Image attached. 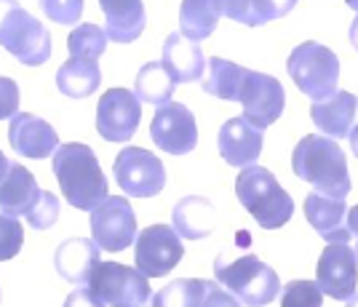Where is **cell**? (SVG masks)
I'll use <instances>...</instances> for the list:
<instances>
[{"label": "cell", "instance_id": "obj_1", "mask_svg": "<svg viewBox=\"0 0 358 307\" xmlns=\"http://www.w3.org/2000/svg\"><path fill=\"white\" fill-rule=\"evenodd\" d=\"M292 171L313 185V192L329 195V198H348L353 187L350 171H348V155L334 139L321 134L302 136L292 152Z\"/></svg>", "mask_w": 358, "mask_h": 307}, {"label": "cell", "instance_id": "obj_2", "mask_svg": "<svg viewBox=\"0 0 358 307\" xmlns=\"http://www.w3.org/2000/svg\"><path fill=\"white\" fill-rule=\"evenodd\" d=\"M54 174L64 201L80 211H94L107 198L105 171L89 145H59V150L54 152Z\"/></svg>", "mask_w": 358, "mask_h": 307}, {"label": "cell", "instance_id": "obj_3", "mask_svg": "<svg viewBox=\"0 0 358 307\" xmlns=\"http://www.w3.org/2000/svg\"><path fill=\"white\" fill-rule=\"evenodd\" d=\"M236 195L241 206L252 214L259 227L265 230H278L294 214V201L292 195L278 185V179L262 166H249L241 169L236 179Z\"/></svg>", "mask_w": 358, "mask_h": 307}, {"label": "cell", "instance_id": "obj_4", "mask_svg": "<svg viewBox=\"0 0 358 307\" xmlns=\"http://www.w3.org/2000/svg\"><path fill=\"white\" fill-rule=\"evenodd\" d=\"M214 276L224 292H230L246 307H265L281 294V280L275 270L262 262L257 254H243L233 262L217 257Z\"/></svg>", "mask_w": 358, "mask_h": 307}, {"label": "cell", "instance_id": "obj_5", "mask_svg": "<svg viewBox=\"0 0 358 307\" xmlns=\"http://www.w3.org/2000/svg\"><path fill=\"white\" fill-rule=\"evenodd\" d=\"M0 45L27 67L45 64L54 51L43 22L27 14L19 0H0Z\"/></svg>", "mask_w": 358, "mask_h": 307}, {"label": "cell", "instance_id": "obj_6", "mask_svg": "<svg viewBox=\"0 0 358 307\" xmlns=\"http://www.w3.org/2000/svg\"><path fill=\"white\" fill-rule=\"evenodd\" d=\"M286 67H289V75L294 78L299 91L313 102L331 99L340 91L337 88V83H340V59L324 43H315V41L299 43L292 51Z\"/></svg>", "mask_w": 358, "mask_h": 307}, {"label": "cell", "instance_id": "obj_7", "mask_svg": "<svg viewBox=\"0 0 358 307\" xmlns=\"http://www.w3.org/2000/svg\"><path fill=\"white\" fill-rule=\"evenodd\" d=\"M89 292L110 307H150V280L129 264L99 262L89 278Z\"/></svg>", "mask_w": 358, "mask_h": 307}, {"label": "cell", "instance_id": "obj_8", "mask_svg": "<svg viewBox=\"0 0 358 307\" xmlns=\"http://www.w3.org/2000/svg\"><path fill=\"white\" fill-rule=\"evenodd\" d=\"M91 241L102 251H123L136 241V214L129 198L107 195L102 204L91 211Z\"/></svg>", "mask_w": 358, "mask_h": 307}, {"label": "cell", "instance_id": "obj_9", "mask_svg": "<svg viewBox=\"0 0 358 307\" xmlns=\"http://www.w3.org/2000/svg\"><path fill=\"white\" fill-rule=\"evenodd\" d=\"M120 190L131 198H152L166 187V169L155 152L142 147H123L113 163Z\"/></svg>", "mask_w": 358, "mask_h": 307}, {"label": "cell", "instance_id": "obj_10", "mask_svg": "<svg viewBox=\"0 0 358 307\" xmlns=\"http://www.w3.org/2000/svg\"><path fill=\"white\" fill-rule=\"evenodd\" d=\"M185 257L182 238L169 224L145 227L134 241V264L145 278H164Z\"/></svg>", "mask_w": 358, "mask_h": 307}, {"label": "cell", "instance_id": "obj_11", "mask_svg": "<svg viewBox=\"0 0 358 307\" xmlns=\"http://www.w3.org/2000/svg\"><path fill=\"white\" fill-rule=\"evenodd\" d=\"M238 102L243 104V117L252 123L254 129L265 131L268 126H273L278 117L284 115L286 94L284 86L278 83V78L249 70L238 94Z\"/></svg>", "mask_w": 358, "mask_h": 307}, {"label": "cell", "instance_id": "obj_12", "mask_svg": "<svg viewBox=\"0 0 358 307\" xmlns=\"http://www.w3.org/2000/svg\"><path fill=\"white\" fill-rule=\"evenodd\" d=\"M142 102L129 88H110L96 104V131L107 142H131L139 129Z\"/></svg>", "mask_w": 358, "mask_h": 307}, {"label": "cell", "instance_id": "obj_13", "mask_svg": "<svg viewBox=\"0 0 358 307\" xmlns=\"http://www.w3.org/2000/svg\"><path fill=\"white\" fill-rule=\"evenodd\" d=\"M152 142L169 155H187L198 145L195 115L182 102H169L155 110L150 123Z\"/></svg>", "mask_w": 358, "mask_h": 307}, {"label": "cell", "instance_id": "obj_14", "mask_svg": "<svg viewBox=\"0 0 358 307\" xmlns=\"http://www.w3.org/2000/svg\"><path fill=\"white\" fill-rule=\"evenodd\" d=\"M315 283L321 294H327L331 299L348 302L350 297H356L358 286V254L348 243L327 246L324 254L318 257L315 267Z\"/></svg>", "mask_w": 358, "mask_h": 307}, {"label": "cell", "instance_id": "obj_15", "mask_svg": "<svg viewBox=\"0 0 358 307\" xmlns=\"http://www.w3.org/2000/svg\"><path fill=\"white\" fill-rule=\"evenodd\" d=\"M8 142L11 150L22 158L43 161L59 150V136L51 129V123L30 113H16L8 123Z\"/></svg>", "mask_w": 358, "mask_h": 307}, {"label": "cell", "instance_id": "obj_16", "mask_svg": "<svg viewBox=\"0 0 358 307\" xmlns=\"http://www.w3.org/2000/svg\"><path fill=\"white\" fill-rule=\"evenodd\" d=\"M217 145H220V155L227 166L249 169V166H257L259 155H262V131L254 129L243 115L230 117L220 129Z\"/></svg>", "mask_w": 358, "mask_h": 307}, {"label": "cell", "instance_id": "obj_17", "mask_svg": "<svg viewBox=\"0 0 358 307\" xmlns=\"http://www.w3.org/2000/svg\"><path fill=\"white\" fill-rule=\"evenodd\" d=\"M305 217H308L315 233L327 241V246H337V243L350 241L348 204L343 198H329V195H321V192H310L305 198Z\"/></svg>", "mask_w": 358, "mask_h": 307}, {"label": "cell", "instance_id": "obj_18", "mask_svg": "<svg viewBox=\"0 0 358 307\" xmlns=\"http://www.w3.org/2000/svg\"><path fill=\"white\" fill-rule=\"evenodd\" d=\"M356 94L337 91L331 99L313 102L310 117H313V123L318 126V131L324 134V136H329V139H348L350 131H353V123H356Z\"/></svg>", "mask_w": 358, "mask_h": 307}, {"label": "cell", "instance_id": "obj_19", "mask_svg": "<svg viewBox=\"0 0 358 307\" xmlns=\"http://www.w3.org/2000/svg\"><path fill=\"white\" fill-rule=\"evenodd\" d=\"M161 64L174 83H193V80H201L206 59H203L201 45L187 41L182 32H174L166 38Z\"/></svg>", "mask_w": 358, "mask_h": 307}, {"label": "cell", "instance_id": "obj_20", "mask_svg": "<svg viewBox=\"0 0 358 307\" xmlns=\"http://www.w3.org/2000/svg\"><path fill=\"white\" fill-rule=\"evenodd\" d=\"M41 198V187L30 174V169H24L22 163H11L8 174L0 182V211L6 217H27L30 208L38 204Z\"/></svg>", "mask_w": 358, "mask_h": 307}, {"label": "cell", "instance_id": "obj_21", "mask_svg": "<svg viewBox=\"0 0 358 307\" xmlns=\"http://www.w3.org/2000/svg\"><path fill=\"white\" fill-rule=\"evenodd\" d=\"M105 11V35L115 43H134L145 32L148 16L142 0H99Z\"/></svg>", "mask_w": 358, "mask_h": 307}, {"label": "cell", "instance_id": "obj_22", "mask_svg": "<svg viewBox=\"0 0 358 307\" xmlns=\"http://www.w3.org/2000/svg\"><path fill=\"white\" fill-rule=\"evenodd\" d=\"M99 246L89 241V238H73V241H64L57 254H54V264H57V273L70 283H89L91 273L96 270L99 259Z\"/></svg>", "mask_w": 358, "mask_h": 307}, {"label": "cell", "instance_id": "obj_23", "mask_svg": "<svg viewBox=\"0 0 358 307\" xmlns=\"http://www.w3.org/2000/svg\"><path fill=\"white\" fill-rule=\"evenodd\" d=\"M174 233L187 241H201L209 238L214 230V206L209 198L201 195H187L174 206Z\"/></svg>", "mask_w": 358, "mask_h": 307}, {"label": "cell", "instance_id": "obj_24", "mask_svg": "<svg viewBox=\"0 0 358 307\" xmlns=\"http://www.w3.org/2000/svg\"><path fill=\"white\" fill-rule=\"evenodd\" d=\"M102 83V73L96 62L86 59H67L57 73V88L70 99H86Z\"/></svg>", "mask_w": 358, "mask_h": 307}, {"label": "cell", "instance_id": "obj_25", "mask_svg": "<svg viewBox=\"0 0 358 307\" xmlns=\"http://www.w3.org/2000/svg\"><path fill=\"white\" fill-rule=\"evenodd\" d=\"M246 75H249V70L236 64V62L222 57H211L209 78L203 80V91L217 97V99H224V102H238V94L243 88Z\"/></svg>", "mask_w": 358, "mask_h": 307}, {"label": "cell", "instance_id": "obj_26", "mask_svg": "<svg viewBox=\"0 0 358 307\" xmlns=\"http://www.w3.org/2000/svg\"><path fill=\"white\" fill-rule=\"evenodd\" d=\"M220 22V11L214 0H182L179 6V29L187 41H206L214 35Z\"/></svg>", "mask_w": 358, "mask_h": 307}, {"label": "cell", "instance_id": "obj_27", "mask_svg": "<svg viewBox=\"0 0 358 307\" xmlns=\"http://www.w3.org/2000/svg\"><path fill=\"white\" fill-rule=\"evenodd\" d=\"M134 94L139 102L164 107L174 94V80L169 78L161 62H148L134 78Z\"/></svg>", "mask_w": 358, "mask_h": 307}, {"label": "cell", "instance_id": "obj_28", "mask_svg": "<svg viewBox=\"0 0 358 307\" xmlns=\"http://www.w3.org/2000/svg\"><path fill=\"white\" fill-rule=\"evenodd\" d=\"M209 292V280L201 278H179L171 280L166 289L152 294L150 307H201Z\"/></svg>", "mask_w": 358, "mask_h": 307}, {"label": "cell", "instance_id": "obj_29", "mask_svg": "<svg viewBox=\"0 0 358 307\" xmlns=\"http://www.w3.org/2000/svg\"><path fill=\"white\" fill-rule=\"evenodd\" d=\"M67 48H70V57L73 59L96 62L107 48L105 29L96 27V24H78V27L67 35Z\"/></svg>", "mask_w": 358, "mask_h": 307}, {"label": "cell", "instance_id": "obj_30", "mask_svg": "<svg viewBox=\"0 0 358 307\" xmlns=\"http://www.w3.org/2000/svg\"><path fill=\"white\" fill-rule=\"evenodd\" d=\"M324 294L315 280H292L281 289V307H321Z\"/></svg>", "mask_w": 358, "mask_h": 307}, {"label": "cell", "instance_id": "obj_31", "mask_svg": "<svg viewBox=\"0 0 358 307\" xmlns=\"http://www.w3.org/2000/svg\"><path fill=\"white\" fill-rule=\"evenodd\" d=\"M22 243H24V227H22V222L14 220V217L0 214V262L14 259L16 254L22 251Z\"/></svg>", "mask_w": 358, "mask_h": 307}, {"label": "cell", "instance_id": "obj_32", "mask_svg": "<svg viewBox=\"0 0 358 307\" xmlns=\"http://www.w3.org/2000/svg\"><path fill=\"white\" fill-rule=\"evenodd\" d=\"M59 220V198L54 195V192H45L41 190V198H38V204L30 208V214H27V222H30L32 230H48V227H54Z\"/></svg>", "mask_w": 358, "mask_h": 307}, {"label": "cell", "instance_id": "obj_33", "mask_svg": "<svg viewBox=\"0 0 358 307\" xmlns=\"http://www.w3.org/2000/svg\"><path fill=\"white\" fill-rule=\"evenodd\" d=\"M41 11L57 24H75L83 16V0H38Z\"/></svg>", "mask_w": 358, "mask_h": 307}, {"label": "cell", "instance_id": "obj_34", "mask_svg": "<svg viewBox=\"0 0 358 307\" xmlns=\"http://www.w3.org/2000/svg\"><path fill=\"white\" fill-rule=\"evenodd\" d=\"M297 6V0H252V22L254 27L268 24L273 19L292 14Z\"/></svg>", "mask_w": 358, "mask_h": 307}, {"label": "cell", "instance_id": "obj_35", "mask_svg": "<svg viewBox=\"0 0 358 307\" xmlns=\"http://www.w3.org/2000/svg\"><path fill=\"white\" fill-rule=\"evenodd\" d=\"M19 113V86L14 78L0 75V120H11Z\"/></svg>", "mask_w": 358, "mask_h": 307}, {"label": "cell", "instance_id": "obj_36", "mask_svg": "<svg viewBox=\"0 0 358 307\" xmlns=\"http://www.w3.org/2000/svg\"><path fill=\"white\" fill-rule=\"evenodd\" d=\"M217 3V11L220 16H227L238 24H246V27H254L252 22V0H214Z\"/></svg>", "mask_w": 358, "mask_h": 307}, {"label": "cell", "instance_id": "obj_37", "mask_svg": "<svg viewBox=\"0 0 358 307\" xmlns=\"http://www.w3.org/2000/svg\"><path fill=\"white\" fill-rule=\"evenodd\" d=\"M201 307H241V302L230 292H224L220 283H211L209 280V292Z\"/></svg>", "mask_w": 358, "mask_h": 307}, {"label": "cell", "instance_id": "obj_38", "mask_svg": "<svg viewBox=\"0 0 358 307\" xmlns=\"http://www.w3.org/2000/svg\"><path fill=\"white\" fill-rule=\"evenodd\" d=\"M64 307H105V305H102V302L89 292V286H86V289H78V292L70 294Z\"/></svg>", "mask_w": 358, "mask_h": 307}, {"label": "cell", "instance_id": "obj_39", "mask_svg": "<svg viewBox=\"0 0 358 307\" xmlns=\"http://www.w3.org/2000/svg\"><path fill=\"white\" fill-rule=\"evenodd\" d=\"M348 230L356 238V254H358V206H353V208L348 211Z\"/></svg>", "mask_w": 358, "mask_h": 307}, {"label": "cell", "instance_id": "obj_40", "mask_svg": "<svg viewBox=\"0 0 358 307\" xmlns=\"http://www.w3.org/2000/svg\"><path fill=\"white\" fill-rule=\"evenodd\" d=\"M350 150H353V155L358 158V120H356V126H353V131H350Z\"/></svg>", "mask_w": 358, "mask_h": 307}, {"label": "cell", "instance_id": "obj_41", "mask_svg": "<svg viewBox=\"0 0 358 307\" xmlns=\"http://www.w3.org/2000/svg\"><path fill=\"white\" fill-rule=\"evenodd\" d=\"M348 38H350V43H353V48L358 51V16L353 19V24H350V35H348Z\"/></svg>", "mask_w": 358, "mask_h": 307}, {"label": "cell", "instance_id": "obj_42", "mask_svg": "<svg viewBox=\"0 0 358 307\" xmlns=\"http://www.w3.org/2000/svg\"><path fill=\"white\" fill-rule=\"evenodd\" d=\"M8 166H11V161L3 155V150H0V182L6 179V174H8Z\"/></svg>", "mask_w": 358, "mask_h": 307}, {"label": "cell", "instance_id": "obj_43", "mask_svg": "<svg viewBox=\"0 0 358 307\" xmlns=\"http://www.w3.org/2000/svg\"><path fill=\"white\" fill-rule=\"evenodd\" d=\"M348 307H358V294H356V297H350V299H348Z\"/></svg>", "mask_w": 358, "mask_h": 307}, {"label": "cell", "instance_id": "obj_44", "mask_svg": "<svg viewBox=\"0 0 358 307\" xmlns=\"http://www.w3.org/2000/svg\"><path fill=\"white\" fill-rule=\"evenodd\" d=\"M345 3H348V6L353 8V11H358V0H345Z\"/></svg>", "mask_w": 358, "mask_h": 307}]
</instances>
